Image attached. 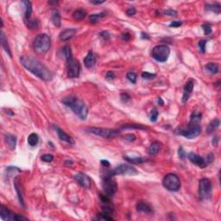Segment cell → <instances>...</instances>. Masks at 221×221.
<instances>
[{"label":"cell","instance_id":"6da1fadb","mask_svg":"<svg viewBox=\"0 0 221 221\" xmlns=\"http://www.w3.org/2000/svg\"><path fill=\"white\" fill-rule=\"evenodd\" d=\"M20 62L28 71L41 80L44 81H52L54 76L53 73L37 58L31 55H24L20 59Z\"/></svg>","mask_w":221,"mask_h":221},{"label":"cell","instance_id":"7a4b0ae2","mask_svg":"<svg viewBox=\"0 0 221 221\" xmlns=\"http://www.w3.org/2000/svg\"><path fill=\"white\" fill-rule=\"evenodd\" d=\"M62 103L66 106L70 108L73 110V112L76 114L81 120H85L87 118L88 108L84 104L83 101L74 96H66L62 99Z\"/></svg>","mask_w":221,"mask_h":221},{"label":"cell","instance_id":"3957f363","mask_svg":"<svg viewBox=\"0 0 221 221\" xmlns=\"http://www.w3.org/2000/svg\"><path fill=\"white\" fill-rule=\"evenodd\" d=\"M51 47V39L47 34L38 35L33 42V48L38 54H44L49 50Z\"/></svg>","mask_w":221,"mask_h":221},{"label":"cell","instance_id":"277c9868","mask_svg":"<svg viewBox=\"0 0 221 221\" xmlns=\"http://www.w3.org/2000/svg\"><path fill=\"white\" fill-rule=\"evenodd\" d=\"M162 184L168 191L176 192L181 188V180L177 174L170 173L163 178Z\"/></svg>","mask_w":221,"mask_h":221},{"label":"cell","instance_id":"5b68a950","mask_svg":"<svg viewBox=\"0 0 221 221\" xmlns=\"http://www.w3.org/2000/svg\"><path fill=\"white\" fill-rule=\"evenodd\" d=\"M88 132L92 134L96 135L99 137L104 138H114L117 137L120 131L113 129H107V128H99V127H89L87 129Z\"/></svg>","mask_w":221,"mask_h":221},{"label":"cell","instance_id":"8992f818","mask_svg":"<svg viewBox=\"0 0 221 221\" xmlns=\"http://www.w3.org/2000/svg\"><path fill=\"white\" fill-rule=\"evenodd\" d=\"M170 54V49L167 45H157L152 49L151 55L159 62H165Z\"/></svg>","mask_w":221,"mask_h":221},{"label":"cell","instance_id":"52a82bcc","mask_svg":"<svg viewBox=\"0 0 221 221\" xmlns=\"http://www.w3.org/2000/svg\"><path fill=\"white\" fill-rule=\"evenodd\" d=\"M212 191V187L210 180L207 178L201 179L199 183V193L201 199L204 201H209L211 199Z\"/></svg>","mask_w":221,"mask_h":221},{"label":"cell","instance_id":"ba28073f","mask_svg":"<svg viewBox=\"0 0 221 221\" xmlns=\"http://www.w3.org/2000/svg\"><path fill=\"white\" fill-rule=\"evenodd\" d=\"M138 170L133 166H131V165L128 164H121L119 166H117V167H115L112 170L109 171L105 175H108V176L113 177L115 175H120V174L134 175V174H138Z\"/></svg>","mask_w":221,"mask_h":221},{"label":"cell","instance_id":"9c48e42d","mask_svg":"<svg viewBox=\"0 0 221 221\" xmlns=\"http://www.w3.org/2000/svg\"><path fill=\"white\" fill-rule=\"evenodd\" d=\"M176 133L188 139H194L200 136L201 133V127L198 124H190L187 129H180V131H176Z\"/></svg>","mask_w":221,"mask_h":221},{"label":"cell","instance_id":"30bf717a","mask_svg":"<svg viewBox=\"0 0 221 221\" xmlns=\"http://www.w3.org/2000/svg\"><path fill=\"white\" fill-rule=\"evenodd\" d=\"M117 190V185L111 176L105 175L103 179V192L107 197H112Z\"/></svg>","mask_w":221,"mask_h":221},{"label":"cell","instance_id":"8fae6325","mask_svg":"<svg viewBox=\"0 0 221 221\" xmlns=\"http://www.w3.org/2000/svg\"><path fill=\"white\" fill-rule=\"evenodd\" d=\"M67 71L69 78H77L80 76L81 73V64L79 60L74 59V57L67 60Z\"/></svg>","mask_w":221,"mask_h":221},{"label":"cell","instance_id":"7c38bea8","mask_svg":"<svg viewBox=\"0 0 221 221\" xmlns=\"http://www.w3.org/2000/svg\"><path fill=\"white\" fill-rule=\"evenodd\" d=\"M0 216L1 218L3 220H15V221H20V220H27V218H24L21 215L16 214L6 208L5 207L2 206L0 209Z\"/></svg>","mask_w":221,"mask_h":221},{"label":"cell","instance_id":"4fadbf2b","mask_svg":"<svg viewBox=\"0 0 221 221\" xmlns=\"http://www.w3.org/2000/svg\"><path fill=\"white\" fill-rule=\"evenodd\" d=\"M74 180L84 188H89L92 186V179L85 173H78L74 175Z\"/></svg>","mask_w":221,"mask_h":221},{"label":"cell","instance_id":"5bb4252c","mask_svg":"<svg viewBox=\"0 0 221 221\" xmlns=\"http://www.w3.org/2000/svg\"><path fill=\"white\" fill-rule=\"evenodd\" d=\"M188 159H189V161L191 162L192 163H194V164H195L199 167L203 168V167H207V161H206L205 158L201 157V156L194 154L193 152H190V153L188 155Z\"/></svg>","mask_w":221,"mask_h":221},{"label":"cell","instance_id":"9a60e30c","mask_svg":"<svg viewBox=\"0 0 221 221\" xmlns=\"http://www.w3.org/2000/svg\"><path fill=\"white\" fill-rule=\"evenodd\" d=\"M194 80H189L187 82V84L185 85L184 87V92H183V96H182V102L185 103L188 100V99L191 95L192 92L194 90Z\"/></svg>","mask_w":221,"mask_h":221},{"label":"cell","instance_id":"2e32d148","mask_svg":"<svg viewBox=\"0 0 221 221\" xmlns=\"http://www.w3.org/2000/svg\"><path fill=\"white\" fill-rule=\"evenodd\" d=\"M77 30L74 29V28H70V29H66V30H62L60 32V39L63 42H67V41L70 40L71 38H73L74 37V35L76 34Z\"/></svg>","mask_w":221,"mask_h":221},{"label":"cell","instance_id":"e0dca14e","mask_svg":"<svg viewBox=\"0 0 221 221\" xmlns=\"http://www.w3.org/2000/svg\"><path fill=\"white\" fill-rule=\"evenodd\" d=\"M55 131H56L57 135H58V137H59V138H60V140L66 142V143L68 144H74V139L71 138L69 135H67V133L65 132V131H62L61 129H60L59 127H55Z\"/></svg>","mask_w":221,"mask_h":221},{"label":"cell","instance_id":"ac0fdd59","mask_svg":"<svg viewBox=\"0 0 221 221\" xmlns=\"http://www.w3.org/2000/svg\"><path fill=\"white\" fill-rule=\"evenodd\" d=\"M95 64H96V56L94 54V52L90 51L84 59V65L87 68H92L95 66Z\"/></svg>","mask_w":221,"mask_h":221},{"label":"cell","instance_id":"d6986e66","mask_svg":"<svg viewBox=\"0 0 221 221\" xmlns=\"http://www.w3.org/2000/svg\"><path fill=\"white\" fill-rule=\"evenodd\" d=\"M137 210L139 212H143V213H147V214H150L152 212V208L150 207V205H148L145 202H138L137 205Z\"/></svg>","mask_w":221,"mask_h":221},{"label":"cell","instance_id":"ffe728a7","mask_svg":"<svg viewBox=\"0 0 221 221\" xmlns=\"http://www.w3.org/2000/svg\"><path fill=\"white\" fill-rule=\"evenodd\" d=\"M162 145L159 142H153L152 144L150 145V147L148 148V153L150 156H156L158 154V152L161 150Z\"/></svg>","mask_w":221,"mask_h":221},{"label":"cell","instance_id":"44dd1931","mask_svg":"<svg viewBox=\"0 0 221 221\" xmlns=\"http://www.w3.org/2000/svg\"><path fill=\"white\" fill-rule=\"evenodd\" d=\"M5 141L6 144L8 145V147L10 148V150H15L16 149V145H17V138L15 136L11 134L5 135Z\"/></svg>","mask_w":221,"mask_h":221},{"label":"cell","instance_id":"7402d4cb","mask_svg":"<svg viewBox=\"0 0 221 221\" xmlns=\"http://www.w3.org/2000/svg\"><path fill=\"white\" fill-rule=\"evenodd\" d=\"M23 3L24 4V19H30L32 13V3L27 0L23 1Z\"/></svg>","mask_w":221,"mask_h":221},{"label":"cell","instance_id":"603a6c76","mask_svg":"<svg viewBox=\"0 0 221 221\" xmlns=\"http://www.w3.org/2000/svg\"><path fill=\"white\" fill-rule=\"evenodd\" d=\"M86 17H87V11L82 10V9L76 10L74 12V14H73V18L76 21L83 20Z\"/></svg>","mask_w":221,"mask_h":221},{"label":"cell","instance_id":"cb8c5ba5","mask_svg":"<svg viewBox=\"0 0 221 221\" xmlns=\"http://www.w3.org/2000/svg\"><path fill=\"white\" fill-rule=\"evenodd\" d=\"M1 44H2V47L5 50L7 54H9L10 57H11V52H10V47H9V44H8V41H7V38L5 37V35L3 34V32H1Z\"/></svg>","mask_w":221,"mask_h":221},{"label":"cell","instance_id":"d4e9b609","mask_svg":"<svg viewBox=\"0 0 221 221\" xmlns=\"http://www.w3.org/2000/svg\"><path fill=\"white\" fill-rule=\"evenodd\" d=\"M124 159L131 164H141V163H144L148 161V159L144 157H128V156H125Z\"/></svg>","mask_w":221,"mask_h":221},{"label":"cell","instance_id":"484cf974","mask_svg":"<svg viewBox=\"0 0 221 221\" xmlns=\"http://www.w3.org/2000/svg\"><path fill=\"white\" fill-rule=\"evenodd\" d=\"M206 10H211L214 13L219 14L221 11V5L219 3H207L206 4Z\"/></svg>","mask_w":221,"mask_h":221},{"label":"cell","instance_id":"4316f807","mask_svg":"<svg viewBox=\"0 0 221 221\" xmlns=\"http://www.w3.org/2000/svg\"><path fill=\"white\" fill-rule=\"evenodd\" d=\"M38 142H39V137H38V135L37 133H31L29 136V138H28V144H30V146H32V147L37 146Z\"/></svg>","mask_w":221,"mask_h":221},{"label":"cell","instance_id":"83f0119b","mask_svg":"<svg viewBox=\"0 0 221 221\" xmlns=\"http://www.w3.org/2000/svg\"><path fill=\"white\" fill-rule=\"evenodd\" d=\"M51 19H52V23L54 24V26H56V27H60L61 17H60V13H59L58 11H54V12H53Z\"/></svg>","mask_w":221,"mask_h":221},{"label":"cell","instance_id":"f1b7e54d","mask_svg":"<svg viewBox=\"0 0 221 221\" xmlns=\"http://www.w3.org/2000/svg\"><path fill=\"white\" fill-rule=\"evenodd\" d=\"M206 69L210 72L212 74H217L218 72V66L216 63H208L206 65Z\"/></svg>","mask_w":221,"mask_h":221},{"label":"cell","instance_id":"f546056e","mask_svg":"<svg viewBox=\"0 0 221 221\" xmlns=\"http://www.w3.org/2000/svg\"><path fill=\"white\" fill-rule=\"evenodd\" d=\"M61 54L63 55V57L66 60H69L71 58H73V54H72V50L71 48L69 46H65L61 50Z\"/></svg>","mask_w":221,"mask_h":221},{"label":"cell","instance_id":"4dcf8cb0","mask_svg":"<svg viewBox=\"0 0 221 221\" xmlns=\"http://www.w3.org/2000/svg\"><path fill=\"white\" fill-rule=\"evenodd\" d=\"M123 129H137V130H149V127L144 126L142 124H124L123 126Z\"/></svg>","mask_w":221,"mask_h":221},{"label":"cell","instance_id":"1f68e13d","mask_svg":"<svg viewBox=\"0 0 221 221\" xmlns=\"http://www.w3.org/2000/svg\"><path fill=\"white\" fill-rule=\"evenodd\" d=\"M24 22H25V24L27 25L28 28H30V29H37V27H38V25H39V24H38V21L37 20V19H24Z\"/></svg>","mask_w":221,"mask_h":221},{"label":"cell","instance_id":"d6a6232c","mask_svg":"<svg viewBox=\"0 0 221 221\" xmlns=\"http://www.w3.org/2000/svg\"><path fill=\"white\" fill-rule=\"evenodd\" d=\"M105 16V13H100V14H93V15H91L90 17H89V23H91V24H96V23H98L99 21L100 20V18H102V17Z\"/></svg>","mask_w":221,"mask_h":221},{"label":"cell","instance_id":"836d02e7","mask_svg":"<svg viewBox=\"0 0 221 221\" xmlns=\"http://www.w3.org/2000/svg\"><path fill=\"white\" fill-rule=\"evenodd\" d=\"M219 124H220L219 119H218V118L213 119V120L212 121L211 123H210V124H209V127H208L207 129L208 133H211L212 131H214L216 128H218V126H219Z\"/></svg>","mask_w":221,"mask_h":221},{"label":"cell","instance_id":"e575fe53","mask_svg":"<svg viewBox=\"0 0 221 221\" xmlns=\"http://www.w3.org/2000/svg\"><path fill=\"white\" fill-rule=\"evenodd\" d=\"M17 179H16V181H15V188H16V191H17V196H18V199H19V202H20V204L22 205L24 207H25V204H24V199H23L22 194H21L20 190H19V185H18V182H17Z\"/></svg>","mask_w":221,"mask_h":221},{"label":"cell","instance_id":"d590c367","mask_svg":"<svg viewBox=\"0 0 221 221\" xmlns=\"http://www.w3.org/2000/svg\"><path fill=\"white\" fill-rule=\"evenodd\" d=\"M201 119V113L194 111V113L192 114L191 119H190V124H197L199 121Z\"/></svg>","mask_w":221,"mask_h":221},{"label":"cell","instance_id":"8d00e7d4","mask_svg":"<svg viewBox=\"0 0 221 221\" xmlns=\"http://www.w3.org/2000/svg\"><path fill=\"white\" fill-rule=\"evenodd\" d=\"M126 77H127L128 81H131V83H136L137 82V79H138V75L134 72H129L126 74Z\"/></svg>","mask_w":221,"mask_h":221},{"label":"cell","instance_id":"74e56055","mask_svg":"<svg viewBox=\"0 0 221 221\" xmlns=\"http://www.w3.org/2000/svg\"><path fill=\"white\" fill-rule=\"evenodd\" d=\"M158 117V111L156 108H153L150 111V120L151 122H156L157 120Z\"/></svg>","mask_w":221,"mask_h":221},{"label":"cell","instance_id":"f35d334b","mask_svg":"<svg viewBox=\"0 0 221 221\" xmlns=\"http://www.w3.org/2000/svg\"><path fill=\"white\" fill-rule=\"evenodd\" d=\"M41 159H42V161L45 162H51L54 160V156L50 154H46L43 155V156L41 157Z\"/></svg>","mask_w":221,"mask_h":221},{"label":"cell","instance_id":"ab89813d","mask_svg":"<svg viewBox=\"0 0 221 221\" xmlns=\"http://www.w3.org/2000/svg\"><path fill=\"white\" fill-rule=\"evenodd\" d=\"M142 77L144 79H146V80H152L156 77V74H151V73H149V72H144L142 74Z\"/></svg>","mask_w":221,"mask_h":221},{"label":"cell","instance_id":"60d3db41","mask_svg":"<svg viewBox=\"0 0 221 221\" xmlns=\"http://www.w3.org/2000/svg\"><path fill=\"white\" fill-rule=\"evenodd\" d=\"M202 29L204 30L205 35H207V36H208V35H210V34L212 33V28L209 24H203V25H202Z\"/></svg>","mask_w":221,"mask_h":221},{"label":"cell","instance_id":"b9f144b4","mask_svg":"<svg viewBox=\"0 0 221 221\" xmlns=\"http://www.w3.org/2000/svg\"><path fill=\"white\" fill-rule=\"evenodd\" d=\"M206 45H207V41L206 40H201L199 42V47H200V49L202 53L206 52Z\"/></svg>","mask_w":221,"mask_h":221},{"label":"cell","instance_id":"7bdbcfd3","mask_svg":"<svg viewBox=\"0 0 221 221\" xmlns=\"http://www.w3.org/2000/svg\"><path fill=\"white\" fill-rule=\"evenodd\" d=\"M178 155H179V157L181 158V160L185 159L186 156H187V154H186V152H185L182 147L179 148V152H178Z\"/></svg>","mask_w":221,"mask_h":221},{"label":"cell","instance_id":"ee69618b","mask_svg":"<svg viewBox=\"0 0 221 221\" xmlns=\"http://www.w3.org/2000/svg\"><path fill=\"white\" fill-rule=\"evenodd\" d=\"M124 138L125 140L129 141V142H134L136 140V136L134 134H126L124 137Z\"/></svg>","mask_w":221,"mask_h":221},{"label":"cell","instance_id":"f6af8a7d","mask_svg":"<svg viewBox=\"0 0 221 221\" xmlns=\"http://www.w3.org/2000/svg\"><path fill=\"white\" fill-rule=\"evenodd\" d=\"M136 13H137V10H136V9H135V8H133V7L129 8V9L126 10V14H127V16H129V17L134 16Z\"/></svg>","mask_w":221,"mask_h":221},{"label":"cell","instance_id":"bcb514c9","mask_svg":"<svg viewBox=\"0 0 221 221\" xmlns=\"http://www.w3.org/2000/svg\"><path fill=\"white\" fill-rule=\"evenodd\" d=\"M105 78L108 81H112V80L115 79V74L113 72H107L106 74H105Z\"/></svg>","mask_w":221,"mask_h":221},{"label":"cell","instance_id":"7dc6e473","mask_svg":"<svg viewBox=\"0 0 221 221\" xmlns=\"http://www.w3.org/2000/svg\"><path fill=\"white\" fill-rule=\"evenodd\" d=\"M164 14L165 15H167V16H171V17H173V16H176V15H177V12H176L175 10H172V9H169V10H165Z\"/></svg>","mask_w":221,"mask_h":221},{"label":"cell","instance_id":"c3c4849f","mask_svg":"<svg viewBox=\"0 0 221 221\" xmlns=\"http://www.w3.org/2000/svg\"><path fill=\"white\" fill-rule=\"evenodd\" d=\"M181 24H182V22H180V21H173V22L169 24V26L173 28H177L180 27Z\"/></svg>","mask_w":221,"mask_h":221},{"label":"cell","instance_id":"681fc988","mask_svg":"<svg viewBox=\"0 0 221 221\" xmlns=\"http://www.w3.org/2000/svg\"><path fill=\"white\" fill-rule=\"evenodd\" d=\"M121 99H122V100L124 101V102H127V101L130 100V96L128 95L127 94H121Z\"/></svg>","mask_w":221,"mask_h":221},{"label":"cell","instance_id":"f907efd6","mask_svg":"<svg viewBox=\"0 0 221 221\" xmlns=\"http://www.w3.org/2000/svg\"><path fill=\"white\" fill-rule=\"evenodd\" d=\"M101 164H103L104 166H105V167H109L110 166V163H109V162L106 161V160H102V161L100 162Z\"/></svg>","mask_w":221,"mask_h":221},{"label":"cell","instance_id":"816d5d0a","mask_svg":"<svg viewBox=\"0 0 221 221\" xmlns=\"http://www.w3.org/2000/svg\"><path fill=\"white\" fill-rule=\"evenodd\" d=\"M105 1H91V3L94 4H100V3H104Z\"/></svg>","mask_w":221,"mask_h":221},{"label":"cell","instance_id":"f5cc1de1","mask_svg":"<svg viewBox=\"0 0 221 221\" xmlns=\"http://www.w3.org/2000/svg\"><path fill=\"white\" fill-rule=\"evenodd\" d=\"M123 38L124 40H129L130 39V35L129 34H123Z\"/></svg>","mask_w":221,"mask_h":221}]
</instances>
